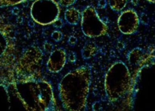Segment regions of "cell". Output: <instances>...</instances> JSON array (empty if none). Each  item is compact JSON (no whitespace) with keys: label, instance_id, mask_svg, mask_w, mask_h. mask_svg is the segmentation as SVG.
<instances>
[{"label":"cell","instance_id":"obj_21","mask_svg":"<svg viewBox=\"0 0 155 111\" xmlns=\"http://www.w3.org/2000/svg\"><path fill=\"white\" fill-rule=\"evenodd\" d=\"M76 59H77V57H76L75 53H74V52H70L69 55H68V60L70 62H74L76 61Z\"/></svg>","mask_w":155,"mask_h":111},{"label":"cell","instance_id":"obj_9","mask_svg":"<svg viewBox=\"0 0 155 111\" xmlns=\"http://www.w3.org/2000/svg\"><path fill=\"white\" fill-rule=\"evenodd\" d=\"M128 61L131 65L137 66L144 60V53L143 49L139 47H135L129 52L127 56Z\"/></svg>","mask_w":155,"mask_h":111},{"label":"cell","instance_id":"obj_10","mask_svg":"<svg viewBox=\"0 0 155 111\" xmlns=\"http://www.w3.org/2000/svg\"><path fill=\"white\" fill-rule=\"evenodd\" d=\"M99 51L97 45L94 42H87L81 49V56L84 59H90L96 55Z\"/></svg>","mask_w":155,"mask_h":111},{"label":"cell","instance_id":"obj_20","mask_svg":"<svg viewBox=\"0 0 155 111\" xmlns=\"http://www.w3.org/2000/svg\"><path fill=\"white\" fill-rule=\"evenodd\" d=\"M103 109L102 107V105H101V103H100V102H95L94 103L93 105H92V109L93 110H101V109Z\"/></svg>","mask_w":155,"mask_h":111},{"label":"cell","instance_id":"obj_18","mask_svg":"<svg viewBox=\"0 0 155 111\" xmlns=\"http://www.w3.org/2000/svg\"><path fill=\"white\" fill-rule=\"evenodd\" d=\"M53 25L56 28H61L62 26H63L64 24H63V22H62V19L59 18H58L56 19L54 22H53Z\"/></svg>","mask_w":155,"mask_h":111},{"label":"cell","instance_id":"obj_27","mask_svg":"<svg viewBox=\"0 0 155 111\" xmlns=\"http://www.w3.org/2000/svg\"><path fill=\"white\" fill-rule=\"evenodd\" d=\"M131 3L133 5H138V0H131Z\"/></svg>","mask_w":155,"mask_h":111},{"label":"cell","instance_id":"obj_14","mask_svg":"<svg viewBox=\"0 0 155 111\" xmlns=\"http://www.w3.org/2000/svg\"><path fill=\"white\" fill-rule=\"evenodd\" d=\"M51 37L54 41L59 42L62 39V34L59 31H54L51 34Z\"/></svg>","mask_w":155,"mask_h":111},{"label":"cell","instance_id":"obj_12","mask_svg":"<svg viewBox=\"0 0 155 111\" xmlns=\"http://www.w3.org/2000/svg\"><path fill=\"white\" fill-rule=\"evenodd\" d=\"M128 0H109V5L112 10L120 12L126 6Z\"/></svg>","mask_w":155,"mask_h":111},{"label":"cell","instance_id":"obj_3","mask_svg":"<svg viewBox=\"0 0 155 111\" xmlns=\"http://www.w3.org/2000/svg\"><path fill=\"white\" fill-rule=\"evenodd\" d=\"M132 87V78L128 67L121 61L115 62L107 70L104 79L106 96L111 103L124 97Z\"/></svg>","mask_w":155,"mask_h":111},{"label":"cell","instance_id":"obj_30","mask_svg":"<svg viewBox=\"0 0 155 111\" xmlns=\"http://www.w3.org/2000/svg\"><path fill=\"white\" fill-rule=\"evenodd\" d=\"M147 2H151V3H154L155 4V0H147Z\"/></svg>","mask_w":155,"mask_h":111},{"label":"cell","instance_id":"obj_28","mask_svg":"<svg viewBox=\"0 0 155 111\" xmlns=\"http://www.w3.org/2000/svg\"><path fill=\"white\" fill-rule=\"evenodd\" d=\"M34 25H35V22H34L33 20L29 21V22H28V25H29L30 27H34Z\"/></svg>","mask_w":155,"mask_h":111},{"label":"cell","instance_id":"obj_15","mask_svg":"<svg viewBox=\"0 0 155 111\" xmlns=\"http://www.w3.org/2000/svg\"><path fill=\"white\" fill-rule=\"evenodd\" d=\"M77 0H59V5L64 7H68L74 5Z\"/></svg>","mask_w":155,"mask_h":111},{"label":"cell","instance_id":"obj_29","mask_svg":"<svg viewBox=\"0 0 155 111\" xmlns=\"http://www.w3.org/2000/svg\"><path fill=\"white\" fill-rule=\"evenodd\" d=\"M17 22H18V23H19V24L22 23V22H23V18H22L21 17H18L17 18Z\"/></svg>","mask_w":155,"mask_h":111},{"label":"cell","instance_id":"obj_16","mask_svg":"<svg viewBox=\"0 0 155 111\" xmlns=\"http://www.w3.org/2000/svg\"><path fill=\"white\" fill-rule=\"evenodd\" d=\"M43 48H44V51L46 52H48V53H50L53 50V44L51 43L49 41H46L45 43L43 45Z\"/></svg>","mask_w":155,"mask_h":111},{"label":"cell","instance_id":"obj_2","mask_svg":"<svg viewBox=\"0 0 155 111\" xmlns=\"http://www.w3.org/2000/svg\"><path fill=\"white\" fill-rule=\"evenodd\" d=\"M18 97L29 111L56 109V100L50 82L41 79H22L14 84Z\"/></svg>","mask_w":155,"mask_h":111},{"label":"cell","instance_id":"obj_19","mask_svg":"<svg viewBox=\"0 0 155 111\" xmlns=\"http://www.w3.org/2000/svg\"><path fill=\"white\" fill-rule=\"evenodd\" d=\"M77 42H78L77 37H74V36H70L69 38H68V44L71 45V46H74V45H75Z\"/></svg>","mask_w":155,"mask_h":111},{"label":"cell","instance_id":"obj_26","mask_svg":"<svg viewBox=\"0 0 155 111\" xmlns=\"http://www.w3.org/2000/svg\"><path fill=\"white\" fill-rule=\"evenodd\" d=\"M110 54L111 57H114L115 56H116V52L114 51V49H111V50L110 51Z\"/></svg>","mask_w":155,"mask_h":111},{"label":"cell","instance_id":"obj_5","mask_svg":"<svg viewBox=\"0 0 155 111\" xmlns=\"http://www.w3.org/2000/svg\"><path fill=\"white\" fill-rule=\"evenodd\" d=\"M60 15V8L55 0H35L31 7V16L41 25L53 24Z\"/></svg>","mask_w":155,"mask_h":111},{"label":"cell","instance_id":"obj_23","mask_svg":"<svg viewBox=\"0 0 155 111\" xmlns=\"http://www.w3.org/2000/svg\"><path fill=\"white\" fill-rule=\"evenodd\" d=\"M125 46H126V44L123 41H118L117 43H116V48L119 49L120 51L123 50V49H125Z\"/></svg>","mask_w":155,"mask_h":111},{"label":"cell","instance_id":"obj_4","mask_svg":"<svg viewBox=\"0 0 155 111\" xmlns=\"http://www.w3.org/2000/svg\"><path fill=\"white\" fill-rule=\"evenodd\" d=\"M44 54L37 46L32 45L22 54L16 72L23 79H38L41 75Z\"/></svg>","mask_w":155,"mask_h":111},{"label":"cell","instance_id":"obj_24","mask_svg":"<svg viewBox=\"0 0 155 111\" xmlns=\"http://www.w3.org/2000/svg\"><path fill=\"white\" fill-rule=\"evenodd\" d=\"M18 13H19V8H17V7H15V8L12 9V14L17 15H18Z\"/></svg>","mask_w":155,"mask_h":111},{"label":"cell","instance_id":"obj_6","mask_svg":"<svg viewBox=\"0 0 155 111\" xmlns=\"http://www.w3.org/2000/svg\"><path fill=\"white\" fill-rule=\"evenodd\" d=\"M81 30L83 34L90 38H95L107 34L108 26L100 18L96 9L87 5L81 13Z\"/></svg>","mask_w":155,"mask_h":111},{"label":"cell","instance_id":"obj_7","mask_svg":"<svg viewBox=\"0 0 155 111\" xmlns=\"http://www.w3.org/2000/svg\"><path fill=\"white\" fill-rule=\"evenodd\" d=\"M140 19L136 12L128 8L120 14L117 21L119 30L123 34H133L138 31Z\"/></svg>","mask_w":155,"mask_h":111},{"label":"cell","instance_id":"obj_13","mask_svg":"<svg viewBox=\"0 0 155 111\" xmlns=\"http://www.w3.org/2000/svg\"><path fill=\"white\" fill-rule=\"evenodd\" d=\"M28 0H0V6H9L16 5L18 4L23 3Z\"/></svg>","mask_w":155,"mask_h":111},{"label":"cell","instance_id":"obj_1","mask_svg":"<svg viewBox=\"0 0 155 111\" xmlns=\"http://www.w3.org/2000/svg\"><path fill=\"white\" fill-rule=\"evenodd\" d=\"M91 78V66L89 65L81 66L62 78L59 85V94L64 109L85 110Z\"/></svg>","mask_w":155,"mask_h":111},{"label":"cell","instance_id":"obj_22","mask_svg":"<svg viewBox=\"0 0 155 111\" xmlns=\"http://www.w3.org/2000/svg\"><path fill=\"white\" fill-rule=\"evenodd\" d=\"M107 0H99L97 2V5L100 8H105L107 7Z\"/></svg>","mask_w":155,"mask_h":111},{"label":"cell","instance_id":"obj_11","mask_svg":"<svg viewBox=\"0 0 155 111\" xmlns=\"http://www.w3.org/2000/svg\"><path fill=\"white\" fill-rule=\"evenodd\" d=\"M64 15H65V22L71 25H75L79 22L81 13L77 8H68L65 10Z\"/></svg>","mask_w":155,"mask_h":111},{"label":"cell","instance_id":"obj_25","mask_svg":"<svg viewBox=\"0 0 155 111\" xmlns=\"http://www.w3.org/2000/svg\"><path fill=\"white\" fill-rule=\"evenodd\" d=\"M101 20H102V22H104V24H106V25H107V24H108V22H109V19L107 17H104L102 19H101Z\"/></svg>","mask_w":155,"mask_h":111},{"label":"cell","instance_id":"obj_8","mask_svg":"<svg viewBox=\"0 0 155 111\" xmlns=\"http://www.w3.org/2000/svg\"><path fill=\"white\" fill-rule=\"evenodd\" d=\"M67 60L66 52L62 48H56L50 52L47 62V69L51 73H58L64 68Z\"/></svg>","mask_w":155,"mask_h":111},{"label":"cell","instance_id":"obj_17","mask_svg":"<svg viewBox=\"0 0 155 111\" xmlns=\"http://www.w3.org/2000/svg\"><path fill=\"white\" fill-rule=\"evenodd\" d=\"M140 21L141 22V23L144 24V25H147L149 22V18L148 16L145 14V13H141V16H140Z\"/></svg>","mask_w":155,"mask_h":111},{"label":"cell","instance_id":"obj_31","mask_svg":"<svg viewBox=\"0 0 155 111\" xmlns=\"http://www.w3.org/2000/svg\"><path fill=\"white\" fill-rule=\"evenodd\" d=\"M30 1H33V0H30Z\"/></svg>","mask_w":155,"mask_h":111}]
</instances>
